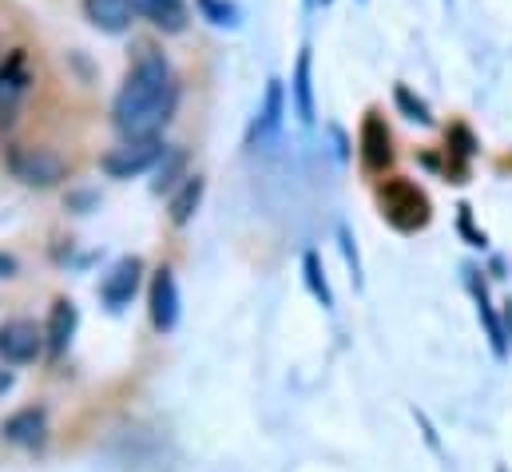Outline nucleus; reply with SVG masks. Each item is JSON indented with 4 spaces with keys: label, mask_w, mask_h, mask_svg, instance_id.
Instances as JSON below:
<instances>
[{
    "label": "nucleus",
    "mask_w": 512,
    "mask_h": 472,
    "mask_svg": "<svg viewBox=\"0 0 512 472\" xmlns=\"http://www.w3.org/2000/svg\"><path fill=\"white\" fill-rule=\"evenodd\" d=\"M282 112H286V92H282V80H270V84H266V100H262V112H258V119H255L251 139H258V143L274 139V131L282 127Z\"/></svg>",
    "instance_id": "11"
},
{
    "label": "nucleus",
    "mask_w": 512,
    "mask_h": 472,
    "mask_svg": "<svg viewBox=\"0 0 512 472\" xmlns=\"http://www.w3.org/2000/svg\"><path fill=\"white\" fill-rule=\"evenodd\" d=\"M84 16H88L92 28L120 36V32H128L131 24H135L139 4L135 0H84Z\"/></svg>",
    "instance_id": "7"
},
{
    "label": "nucleus",
    "mask_w": 512,
    "mask_h": 472,
    "mask_svg": "<svg viewBox=\"0 0 512 472\" xmlns=\"http://www.w3.org/2000/svg\"><path fill=\"white\" fill-rule=\"evenodd\" d=\"M322 4H330V0H322Z\"/></svg>",
    "instance_id": "25"
},
{
    "label": "nucleus",
    "mask_w": 512,
    "mask_h": 472,
    "mask_svg": "<svg viewBox=\"0 0 512 472\" xmlns=\"http://www.w3.org/2000/svg\"><path fill=\"white\" fill-rule=\"evenodd\" d=\"M135 286H139V258H124V262H116L112 274L100 282V294H104V302H108L112 310H120V306L131 302Z\"/></svg>",
    "instance_id": "9"
},
{
    "label": "nucleus",
    "mask_w": 512,
    "mask_h": 472,
    "mask_svg": "<svg viewBox=\"0 0 512 472\" xmlns=\"http://www.w3.org/2000/svg\"><path fill=\"white\" fill-rule=\"evenodd\" d=\"M4 437L12 445H24V449H36L44 445V413L40 409H20L4 421Z\"/></svg>",
    "instance_id": "12"
},
{
    "label": "nucleus",
    "mask_w": 512,
    "mask_h": 472,
    "mask_svg": "<svg viewBox=\"0 0 512 472\" xmlns=\"http://www.w3.org/2000/svg\"><path fill=\"white\" fill-rule=\"evenodd\" d=\"M294 108L302 123H314V88H310V48H302L294 64Z\"/></svg>",
    "instance_id": "16"
},
{
    "label": "nucleus",
    "mask_w": 512,
    "mask_h": 472,
    "mask_svg": "<svg viewBox=\"0 0 512 472\" xmlns=\"http://www.w3.org/2000/svg\"><path fill=\"white\" fill-rule=\"evenodd\" d=\"M143 12H147V20H151L155 28H163V32H183V28H187V8H183V0H143Z\"/></svg>",
    "instance_id": "15"
},
{
    "label": "nucleus",
    "mask_w": 512,
    "mask_h": 472,
    "mask_svg": "<svg viewBox=\"0 0 512 472\" xmlns=\"http://www.w3.org/2000/svg\"><path fill=\"white\" fill-rule=\"evenodd\" d=\"M151 322H155V330H171L179 322V286L167 266L155 270V278H151Z\"/></svg>",
    "instance_id": "8"
},
{
    "label": "nucleus",
    "mask_w": 512,
    "mask_h": 472,
    "mask_svg": "<svg viewBox=\"0 0 512 472\" xmlns=\"http://www.w3.org/2000/svg\"><path fill=\"white\" fill-rule=\"evenodd\" d=\"M445 4H453V0H445Z\"/></svg>",
    "instance_id": "26"
},
{
    "label": "nucleus",
    "mask_w": 512,
    "mask_h": 472,
    "mask_svg": "<svg viewBox=\"0 0 512 472\" xmlns=\"http://www.w3.org/2000/svg\"><path fill=\"white\" fill-rule=\"evenodd\" d=\"M4 163L12 171V179H20L24 187H36V191H48V187H60L68 179V163L52 151V147H36V143H12L4 151Z\"/></svg>",
    "instance_id": "2"
},
{
    "label": "nucleus",
    "mask_w": 512,
    "mask_h": 472,
    "mask_svg": "<svg viewBox=\"0 0 512 472\" xmlns=\"http://www.w3.org/2000/svg\"><path fill=\"white\" fill-rule=\"evenodd\" d=\"M358 143H362V163H366V171L382 175L385 167L393 163V139H389V127H385V119L378 116V112L366 116Z\"/></svg>",
    "instance_id": "6"
},
{
    "label": "nucleus",
    "mask_w": 512,
    "mask_h": 472,
    "mask_svg": "<svg viewBox=\"0 0 512 472\" xmlns=\"http://www.w3.org/2000/svg\"><path fill=\"white\" fill-rule=\"evenodd\" d=\"M199 8L211 24H235V16H239L235 4H227V0H199Z\"/></svg>",
    "instance_id": "20"
},
{
    "label": "nucleus",
    "mask_w": 512,
    "mask_h": 472,
    "mask_svg": "<svg viewBox=\"0 0 512 472\" xmlns=\"http://www.w3.org/2000/svg\"><path fill=\"white\" fill-rule=\"evenodd\" d=\"M40 346H44V334L36 330V322L16 318V322H4V326H0V357H4L8 365L32 361V357L40 354Z\"/></svg>",
    "instance_id": "5"
},
{
    "label": "nucleus",
    "mask_w": 512,
    "mask_h": 472,
    "mask_svg": "<svg viewBox=\"0 0 512 472\" xmlns=\"http://www.w3.org/2000/svg\"><path fill=\"white\" fill-rule=\"evenodd\" d=\"M179 100V88L171 80V68L163 60V52L143 48L131 64L124 88L116 92L112 104V123L124 139H139V135H159V127L171 119Z\"/></svg>",
    "instance_id": "1"
},
{
    "label": "nucleus",
    "mask_w": 512,
    "mask_h": 472,
    "mask_svg": "<svg viewBox=\"0 0 512 472\" xmlns=\"http://www.w3.org/2000/svg\"><path fill=\"white\" fill-rule=\"evenodd\" d=\"M199 203H203V179H199V175H187V179L179 183V191L171 195V223H175V227L191 223V215L199 211Z\"/></svg>",
    "instance_id": "14"
},
{
    "label": "nucleus",
    "mask_w": 512,
    "mask_h": 472,
    "mask_svg": "<svg viewBox=\"0 0 512 472\" xmlns=\"http://www.w3.org/2000/svg\"><path fill=\"white\" fill-rule=\"evenodd\" d=\"M477 302H481V318H485V326H489V342H493V350H497V357H505V330H501V322H497V314L489 310V298H485V286H477Z\"/></svg>",
    "instance_id": "19"
},
{
    "label": "nucleus",
    "mask_w": 512,
    "mask_h": 472,
    "mask_svg": "<svg viewBox=\"0 0 512 472\" xmlns=\"http://www.w3.org/2000/svg\"><path fill=\"white\" fill-rule=\"evenodd\" d=\"M393 100H397V108H401L409 119H417V123H433V116H429V104H425V100H417V96H413L405 84H397Z\"/></svg>",
    "instance_id": "18"
},
{
    "label": "nucleus",
    "mask_w": 512,
    "mask_h": 472,
    "mask_svg": "<svg viewBox=\"0 0 512 472\" xmlns=\"http://www.w3.org/2000/svg\"><path fill=\"white\" fill-rule=\"evenodd\" d=\"M302 266H306V282H310L314 298H318L322 306H334V294H330V286H326V278H322V262H318V254H306Z\"/></svg>",
    "instance_id": "17"
},
{
    "label": "nucleus",
    "mask_w": 512,
    "mask_h": 472,
    "mask_svg": "<svg viewBox=\"0 0 512 472\" xmlns=\"http://www.w3.org/2000/svg\"><path fill=\"white\" fill-rule=\"evenodd\" d=\"M12 274H16V258L0 254V278H12Z\"/></svg>",
    "instance_id": "23"
},
{
    "label": "nucleus",
    "mask_w": 512,
    "mask_h": 472,
    "mask_svg": "<svg viewBox=\"0 0 512 472\" xmlns=\"http://www.w3.org/2000/svg\"><path fill=\"white\" fill-rule=\"evenodd\" d=\"M12 389V373L8 369H0V393H8Z\"/></svg>",
    "instance_id": "24"
},
{
    "label": "nucleus",
    "mask_w": 512,
    "mask_h": 472,
    "mask_svg": "<svg viewBox=\"0 0 512 472\" xmlns=\"http://www.w3.org/2000/svg\"><path fill=\"white\" fill-rule=\"evenodd\" d=\"M28 92V72H24V56L12 52V60L0 68V119H12L20 96Z\"/></svg>",
    "instance_id": "10"
},
{
    "label": "nucleus",
    "mask_w": 512,
    "mask_h": 472,
    "mask_svg": "<svg viewBox=\"0 0 512 472\" xmlns=\"http://www.w3.org/2000/svg\"><path fill=\"white\" fill-rule=\"evenodd\" d=\"M342 250H346V262L354 266V282H362V262H358V250H354V238H350V231H342Z\"/></svg>",
    "instance_id": "22"
},
{
    "label": "nucleus",
    "mask_w": 512,
    "mask_h": 472,
    "mask_svg": "<svg viewBox=\"0 0 512 472\" xmlns=\"http://www.w3.org/2000/svg\"><path fill=\"white\" fill-rule=\"evenodd\" d=\"M163 155H167V147H163L159 135H139V139H124L120 147H112L100 163H104V171H108L112 179H131V175L151 171Z\"/></svg>",
    "instance_id": "4"
},
{
    "label": "nucleus",
    "mask_w": 512,
    "mask_h": 472,
    "mask_svg": "<svg viewBox=\"0 0 512 472\" xmlns=\"http://www.w3.org/2000/svg\"><path fill=\"white\" fill-rule=\"evenodd\" d=\"M183 167V155H171V163H163L159 167V179H155V191H171L179 179H175V171Z\"/></svg>",
    "instance_id": "21"
},
{
    "label": "nucleus",
    "mask_w": 512,
    "mask_h": 472,
    "mask_svg": "<svg viewBox=\"0 0 512 472\" xmlns=\"http://www.w3.org/2000/svg\"><path fill=\"white\" fill-rule=\"evenodd\" d=\"M378 199H382V215L397 231H421L429 223V199L409 179H385Z\"/></svg>",
    "instance_id": "3"
},
{
    "label": "nucleus",
    "mask_w": 512,
    "mask_h": 472,
    "mask_svg": "<svg viewBox=\"0 0 512 472\" xmlns=\"http://www.w3.org/2000/svg\"><path fill=\"white\" fill-rule=\"evenodd\" d=\"M72 334H76V306H72L68 298H60V302L52 306V314H48V330H44V338H48V350L60 357L64 350H68Z\"/></svg>",
    "instance_id": "13"
}]
</instances>
